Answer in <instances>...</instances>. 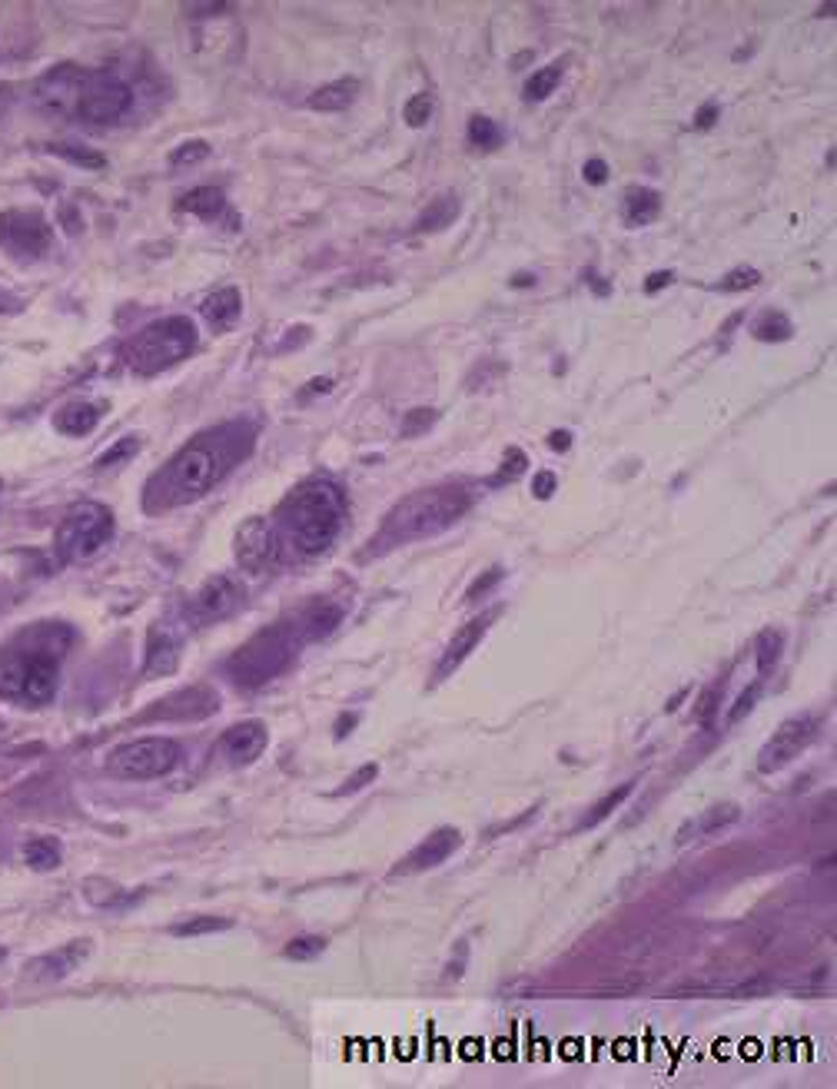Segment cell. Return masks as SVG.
<instances>
[{
  "label": "cell",
  "instance_id": "6da1fadb",
  "mask_svg": "<svg viewBox=\"0 0 837 1089\" xmlns=\"http://www.w3.org/2000/svg\"><path fill=\"white\" fill-rule=\"evenodd\" d=\"M253 445L256 429L250 422H223L210 432L196 435L160 472L150 475V482L143 485V508L157 515L203 499L243 459H250Z\"/></svg>",
  "mask_w": 837,
  "mask_h": 1089
},
{
  "label": "cell",
  "instance_id": "7a4b0ae2",
  "mask_svg": "<svg viewBox=\"0 0 837 1089\" xmlns=\"http://www.w3.org/2000/svg\"><path fill=\"white\" fill-rule=\"evenodd\" d=\"M74 628L60 621H37L0 648V698L40 708L50 704L60 684V658L74 645Z\"/></svg>",
  "mask_w": 837,
  "mask_h": 1089
},
{
  "label": "cell",
  "instance_id": "3957f363",
  "mask_svg": "<svg viewBox=\"0 0 837 1089\" xmlns=\"http://www.w3.org/2000/svg\"><path fill=\"white\" fill-rule=\"evenodd\" d=\"M346 522V495L326 479L303 482L276 508L273 528L283 555L313 558L336 542Z\"/></svg>",
  "mask_w": 837,
  "mask_h": 1089
},
{
  "label": "cell",
  "instance_id": "277c9868",
  "mask_svg": "<svg viewBox=\"0 0 837 1089\" xmlns=\"http://www.w3.org/2000/svg\"><path fill=\"white\" fill-rule=\"evenodd\" d=\"M465 512H469V495L459 485H439V489L429 492H412L409 499H402L382 518V528L369 542V552L379 555L396 545L432 538L446 532L452 522H459Z\"/></svg>",
  "mask_w": 837,
  "mask_h": 1089
},
{
  "label": "cell",
  "instance_id": "5b68a950",
  "mask_svg": "<svg viewBox=\"0 0 837 1089\" xmlns=\"http://www.w3.org/2000/svg\"><path fill=\"white\" fill-rule=\"evenodd\" d=\"M196 349V326L186 316H167L160 323H150L140 329L127 346H123V362L137 376H157V372L177 366Z\"/></svg>",
  "mask_w": 837,
  "mask_h": 1089
},
{
  "label": "cell",
  "instance_id": "8992f818",
  "mask_svg": "<svg viewBox=\"0 0 837 1089\" xmlns=\"http://www.w3.org/2000/svg\"><path fill=\"white\" fill-rule=\"evenodd\" d=\"M296 648H299L296 628L286 625V621H279V625L256 631V635L226 661V671H230V678L240 684V688H263L266 681H273L276 674H283L289 665H293Z\"/></svg>",
  "mask_w": 837,
  "mask_h": 1089
},
{
  "label": "cell",
  "instance_id": "52a82bcc",
  "mask_svg": "<svg viewBox=\"0 0 837 1089\" xmlns=\"http://www.w3.org/2000/svg\"><path fill=\"white\" fill-rule=\"evenodd\" d=\"M110 538H113L110 508H103L100 502H77L67 508L64 518H60L54 548H57L60 562L74 565V562H87V558H93Z\"/></svg>",
  "mask_w": 837,
  "mask_h": 1089
},
{
  "label": "cell",
  "instance_id": "ba28073f",
  "mask_svg": "<svg viewBox=\"0 0 837 1089\" xmlns=\"http://www.w3.org/2000/svg\"><path fill=\"white\" fill-rule=\"evenodd\" d=\"M180 764V744L170 738H140L120 744L107 757V771L127 781H150L170 774Z\"/></svg>",
  "mask_w": 837,
  "mask_h": 1089
},
{
  "label": "cell",
  "instance_id": "9c48e42d",
  "mask_svg": "<svg viewBox=\"0 0 837 1089\" xmlns=\"http://www.w3.org/2000/svg\"><path fill=\"white\" fill-rule=\"evenodd\" d=\"M133 90L113 74H87L80 77L77 97H74V113L87 123H113L130 110Z\"/></svg>",
  "mask_w": 837,
  "mask_h": 1089
},
{
  "label": "cell",
  "instance_id": "30bf717a",
  "mask_svg": "<svg viewBox=\"0 0 837 1089\" xmlns=\"http://www.w3.org/2000/svg\"><path fill=\"white\" fill-rule=\"evenodd\" d=\"M54 246V226L40 210L0 213V250L14 259H40Z\"/></svg>",
  "mask_w": 837,
  "mask_h": 1089
},
{
  "label": "cell",
  "instance_id": "8fae6325",
  "mask_svg": "<svg viewBox=\"0 0 837 1089\" xmlns=\"http://www.w3.org/2000/svg\"><path fill=\"white\" fill-rule=\"evenodd\" d=\"M818 728H821L818 714H804V718L784 721L781 728L774 731V738L761 748L758 771L761 774H774V771H781L784 764H791L794 757H798L814 738H818Z\"/></svg>",
  "mask_w": 837,
  "mask_h": 1089
},
{
  "label": "cell",
  "instance_id": "7c38bea8",
  "mask_svg": "<svg viewBox=\"0 0 837 1089\" xmlns=\"http://www.w3.org/2000/svg\"><path fill=\"white\" fill-rule=\"evenodd\" d=\"M236 562L243 572L263 575L283 562V548H279L276 528L270 518H250L240 532H236Z\"/></svg>",
  "mask_w": 837,
  "mask_h": 1089
},
{
  "label": "cell",
  "instance_id": "4fadbf2b",
  "mask_svg": "<svg viewBox=\"0 0 837 1089\" xmlns=\"http://www.w3.org/2000/svg\"><path fill=\"white\" fill-rule=\"evenodd\" d=\"M240 605H243V585L233 575H213L190 598V615L196 625H213V621L230 618Z\"/></svg>",
  "mask_w": 837,
  "mask_h": 1089
},
{
  "label": "cell",
  "instance_id": "5bb4252c",
  "mask_svg": "<svg viewBox=\"0 0 837 1089\" xmlns=\"http://www.w3.org/2000/svg\"><path fill=\"white\" fill-rule=\"evenodd\" d=\"M462 834L456 827H439L436 834H429L419 847H412V854L402 860V867L396 874H419V870H432L439 864H446V857L459 847Z\"/></svg>",
  "mask_w": 837,
  "mask_h": 1089
},
{
  "label": "cell",
  "instance_id": "9a60e30c",
  "mask_svg": "<svg viewBox=\"0 0 837 1089\" xmlns=\"http://www.w3.org/2000/svg\"><path fill=\"white\" fill-rule=\"evenodd\" d=\"M266 741H270V734L260 721H243L220 738V754L230 764H253L266 751Z\"/></svg>",
  "mask_w": 837,
  "mask_h": 1089
},
{
  "label": "cell",
  "instance_id": "2e32d148",
  "mask_svg": "<svg viewBox=\"0 0 837 1089\" xmlns=\"http://www.w3.org/2000/svg\"><path fill=\"white\" fill-rule=\"evenodd\" d=\"M87 957V940H77V943H67V947H60L54 953H44V957L30 960L27 963V977L30 980H64L70 970H77V963Z\"/></svg>",
  "mask_w": 837,
  "mask_h": 1089
},
{
  "label": "cell",
  "instance_id": "e0dca14e",
  "mask_svg": "<svg viewBox=\"0 0 837 1089\" xmlns=\"http://www.w3.org/2000/svg\"><path fill=\"white\" fill-rule=\"evenodd\" d=\"M489 621H492V615L472 618L469 625H462V628L456 631V635H452L449 648H446V655H442L439 668H436V681L449 678V671H456V668L462 665V661L469 658L475 648H479V641L485 638V628H489Z\"/></svg>",
  "mask_w": 837,
  "mask_h": 1089
},
{
  "label": "cell",
  "instance_id": "ac0fdd59",
  "mask_svg": "<svg viewBox=\"0 0 837 1089\" xmlns=\"http://www.w3.org/2000/svg\"><path fill=\"white\" fill-rule=\"evenodd\" d=\"M339 621H343V605H336V601H316V605H309L303 615H299V621H293V628H296L299 641H319V638L333 635L339 628Z\"/></svg>",
  "mask_w": 837,
  "mask_h": 1089
},
{
  "label": "cell",
  "instance_id": "d6986e66",
  "mask_svg": "<svg viewBox=\"0 0 837 1089\" xmlns=\"http://www.w3.org/2000/svg\"><path fill=\"white\" fill-rule=\"evenodd\" d=\"M180 668V641L170 635V631H150V645H147V665H143V674L147 678H167Z\"/></svg>",
  "mask_w": 837,
  "mask_h": 1089
},
{
  "label": "cell",
  "instance_id": "ffe728a7",
  "mask_svg": "<svg viewBox=\"0 0 837 1089\" xmlns=\"http://www.w3.org/2000/svg\"><path fill=\"white\" fill-rule=\"evenodd\" d=\"M741 817V811L735 804H718V807H708L705 814H698L695 821H688L685 827L678 831V844H688V840L695 837H708V834H718L725 831V827H731Z\"/></svg>",
  "mask_w": 837,
  "mask_h": 1089
},
{
  "label": "cell",
  "instance_id": "44dd1931",
  "mask_svg": "<svg viewBox=\"0 0 837 1089\" xmlns=\"http://www.w3.org/2000/svg\"><path fill=\"white\" fill-rule=\"evenodd\" d=\"M240 313H243V299L233 286L216 289V293L203 303V316H206V323H210L213 333H226V329L240 319Z\"/></svg>",
  "mask_w": 837,
  "mask_h": 1089
},
{
  "label": "cell",
  "instance_id": "7402d4cb",
  "mask_svg": "<svg viewBox=\"0 0 837 1089\" xmlns=\"http://www.w3.org/2000/svg\"><path fill=\"white\" fill-rule=\"evenodd\" d=\"M100 406L93 402H67L64 409L54 416V429L60 435H70V439H80V435H90L100 422Z\"/></svg>",
  "mask_w": 837,
  "mask_h": 1089
},
{
  "label": "cell",
  "instance_id": "603a6c76",
  "mask_svg": "<svg viewBox=\"0 0 837 1089\" xmlns=\"http://www.w3.org/2000/svg\"><path fill=\"white\" fill-rule=\"evenodd\" d=\"M758 990L761 983H744V980H688L671 990V997H748V993Z\"/></svg>",
  "mask_w": 837,
  "mask_h": 1089
},
{
  "label": "cell",
  "instance_id": "cb8c5ba5",
  "mask_svg": "<svg viewBox=\"0 0 837 1089\" xmlns=\"http://www.w3.org/2000/svg\"><path fill=\"white\" fill-rule=\"evenodd\" d=\"M177 206L183 213H193V216H200V220L213 223L226 213V196H223V190H216V186H196V190L180 196Z\"/></svg>",
  "mask_w": 837,
  "mask_h": 1089
},
{
  "label": "cell",
  "instance_id": "d4e9b609",
  "mask_svg": "<svg viewBox=\"0 0 837 1089\" xmlns=\"http://www.w3.org/2000/svg\"><path fill=\"white\" fill-rule=\"evenodd\" d=\"M356 93H359L356 80H333V84L319 87L313 97H309V107L323 110V113H336V110H346L349 103L356 100Z\"/></svg>",
  "mask_w": 837,
  "mask_h": 1089
},
{
  "label": "cell",
  "instance_id": "484cf974",
  "mask_svg": "<svg viewBox=\"0 0 837 1089\" xmlns=\"http://www.w3.org/2000/svg\"><path fill=\"white\" fill-rule=\"evenodd\" d=\"M661 213V196L655 190H632L625 196V223L628 226H648Z\"/></svg>",
  "mask_w": 837,
  "mask_h": 1089
},
{
  "label": "cell",
  "instance_id": "4316f807",
  "mask_svg": "<svg viewBox=\"0 0 837 1089\" xmlns=\"http://www.w3.org/2000/svg\"><path fill=\"white\" fill-rule=\"evenodd\" d=\"M24 860L34 870H54V867H60V844H57V840H50V837L27 840Z\"/></svg>",
  "mask_w": 837,
  "mask_h": 1089
},
{
  "label": "cell",
  "instance_id": "83f0119b",
  "mask_svg": "<svg viewBox=\"0 0 837 1089\" xmlns=\"http://www.w3.org/2000/svg\"><path fill=\"white\" fill-rule=\"evenodd\" d=\"M632 787H635V784L628 781V784H618L612 794H605L602 801H598V804L592 807V811H588V814L582 817V824H578V831H592V827H598V824H602L608 814H612V811H618V804H622L625 797L632 794Z\"/></svg>",
  "mask_w": 837,
  "mask_h": 1089
},
{
  "label": "cell",
  "instance_id": "f1b7e54d",
  "mask_svg": "<svg viewBox=\"0 0 837 1089\" xmlns=\"http://www.w3.org/2000/svg\"><path fill=\"white\" fill-rule=\"evenodd\" d=\"M562 74H565V67H562V64H549V67L535 70L532 80H529V84H525V97H529V100H545V97H549V93H555V87H558V80H562Z\"/></svg>",
  "mask_w": 837,
  "mask_h": 1089
},
{
  "label": "cell",
  "instance_id": "f546056e",
  "mask_svg": "<svg viewBox=\"0 0 837 1089\" xmlns=\"http://www.w3.org/2000/svg\"><path fill=\"white\" fill-rule=\"evenodd\" d=\"M137 452H140V439H137V435H127V439H120L117 445H110V449L100 455V459H97V469H100V472L117 469L120 462L133 459V455H137Z\"/></svg>",
  "mask_w": 837,
  "mask_h": 1089
},
{
  "label": "cell",
  "instance_id": "4dcf8cb0",
  "mask_svg": "<svg viewBox=\"0 0 837 1089\" xmlns=\"http://www.w3.org/2000/svg\"><path fill=\"white\" fill-rule=\"evenodd\" d=\"M758 671H771L774 665H778V655H781V631H761L758 635Z\"/></svg>",
  "mask_w": 837,
  "mask_h": 1089
},
{
  "label": "cell",
  "instance_id": "1f68e13d",
  "mask_svg": "<svg viewBox=\"0 0 837 1089\" xmlns=\"http://www.w3.org/2000/svg\"><path fill=\"white\" fill-rule=\"evenodd\" d=\"M57 153V157H64L70 163H77V167H87V170H100L107 167V157H100V153L93 150H84V147H70V143H57V147H50Z\"/></svg>",
  "mask_w": 837,
  "mask_h": 1089
},
{
  "label": "cell",
  "instance_id": "d6a6232c",
  "mask_svg": "<svg viewBox=\"0 0 837 1089\" xmlns=\"http://www.w3.org/2000/svg\"><path fill=\"white\" fill-rule=\"evenodd\" d=\"M754 336L764 339V342H768V339H774V342L788 339L791 336V323L781 313H764L758 323H754Z\"/></svg>",
  "mask_w": 837,
  "mask_h": 1089
},
{
  "label": "cell",
  "instance_id": "836d02e7",
  "mask_svg": "<svg viewBox=\"0 0 837 1089\" xmlns=\"http://www.w3.org/2000/svg\"><path fill=\"white\" fill-rule=\"evenodd\" d=\"M469 140L475 143V147L492 150V147H499L502 130L495 127V123H492L489 117H472V123H469Z\"/></svg>",
  "mask_w": 837,
  "mask_h": 1089
},
{
  "label": "cell",
  "instance_id": "e575fe53",
  "mask_svg": "<svg viewBox=\"0 0 837 1089\" xmlns=\"http://www.w3.org/2000/svg\"><path fill=\"white\" fill-rule=\"evenodd\" d=\"M213 930H230V920H223V917H196L190 923H180V927H173V933H177V937H196V933H213Z\"/></svg>",
  "mask_w": 837,
  "mask_h": 1089
},
{
  "label": "cell",
  "instance_id": "d590c367",
  "mask_svg": "<svg viewBox=\"0 0 837 1089\" xmlns=\"http://www.w3.org/2000/svg\"><path fill=\"white\" fill-rule=\"evenodd\" d=\"M206 157H210V143L190 140V143H180V147L170 153V163H173V167H183V163H196V160H206Z\"/></svg>",
  "mask_w": 837,
  "mask_h": 1089
},
{
  "label": "cell",
  "instance_id": "8d00e7d4",
  "mask_svg": "<svg viewBox=\"0 0 837 1089\" xmlns=\"http://www.w3.org/2000/svg\"><path fill=\"white\" fill-rule=\"evenodd\" d=\"M323 950H326V940L323 937H299V940L289 943L283 953H286L289 960H313Z\"/></svg>",
  "mask_w": 837,
  "mask_h": 1089
},
{
  "label": "cell",
  "instance_id": "74e56055",
  "mask_svg": "<svg viewBox=\"0 0 837 1089\" xmlns=\"http://www.w3.org/2000/svg\"><path fill=\"white\" fill-rule=\"evenodd\" d=\"M432 117V97L429 93H416L409 103H406V123L409 127H426Z\"/></svg>",
  "mask_w": 837,
  "mask_h": 1089
},
{
  "label": "cell",
  "instance_id": "f35d334b",
  "mask_svg": "<svg viewBox=\"0 0 837 1089\" xmlns=\"http://www.w3.org/2000/svg\"><path fill=\"white\" fill-rule=\"evenodd\" d=\"M758 283H761L758 269H735V273H728L718 286L725 289V293H735V289H748V286H758Z\"/></svg>",
  "mask_w": 837,
  "mask_h": 1089
},
{
  "label": "cell",
  "instance_id": "ab89813d",
  "mask_svg": "<svg viewBox=\"0 0 837 1089\" xmlns=\"http://www.w3.org/2000/svg\"><path fill=\"white\" fill-rule=\"evenodd\" d=\"M449 216H456V203H452V200H439L436 206H432V213L422 216L419 230H439L442 223H449Z\"/></svg>",
  "mask_w": 837,
  "mask_h": 1089
},
{
  "label": "cell",
  "instance_id": "60d3db41",
  "mask_svg": "<svg viewBox=\"0 0 837 1089\" xmlns=\"http://www.w3.org/2000/svg\"><path fill=\"white\" fill-rule=\"evenodd\" d=\"M758 694H761V681H754L751 688L744 691L741 698H738V704H735V708H731V714H728V724H738V721L744 718V714H748V711L754 708V701H758Z\"/></svg>",
  "mask_w": 837,
  "mask_h": 1089
},
{
  "label": "cell",
  "instance_id": "b9f144b4",
  "mask_svg": "<svg viewBox=\"0 0 837 1089\" xmlns=\"http://www.w3.org/2000/svg\"><path fill=\"white\" fill-rule=\"evenodd\" d=\"M432 422H436V412H432V409H416V412H409L406 425H402V435H419V432H426Z\"/></svg>",
  "mask_w": 837,
  "mask_h": 1089
},
{
  "label": "cell",
  "instance_id": "7bdbcfd3",
  "mask_svg": "<svg viewBox=\"0 0 837 1089\" xmlns=\"http://www.w3.org/2000/svg\"><path fill=\"white\" fill-rule=\"evenodd\" d=\"M499 582H502V568H489V572H485V575L479 578V582H475V585L469 588V595H465V601H475V598H482L485 591H489L492 585H499Z\"/></svg>",
  "mask_w": 837,
  "mask_h": 1089
},
{
  "label": "cell",
  "instance_id": "ee69618b",
  "mask_svg": "<svg viewBox=\"0 0 837 1089\" xmlns=\"http://www.w3.org/2000/svg\"><path fill=\"white\" fill-rule=\"evenodd\" d=\"M525 472V452L522 449H509L502 462V479H515V475Z\"/></svg>",
  "mask_w": 837,
  "mask_h": 1089
},
{
  "label": "cell",
  "instance_id": "f6af8a7d",
  "mask_svg": "<svg viewBox=\"0 0 837 1089\" xmlns=\"http://www.w3.org/2000/svg\"><path fill=\"white\" fill-rule=\"evenodd\" d=\"M379 774V767L376 764H366L363 767V771H356L353 777H349V781H346V787H343V791H339V794H353V791H363V787L372 781V777H376Z\"/></svg>",
  "mask_w": 837,
  "mask_h": 1089
},
{
  "label": "cell",
  "instance_id": "bcb514c9",
  "mask_svg": "<svg viewBox=\"0 0 837 1089\" xmlns=\"http://www.w3.org/2000/svg\"><path fill=\"white\" fill-rule=\"evenodd\" d=\"M555 485H558V479H555L552 472H539V475H535V479H532V492H535V499H549V495L555 492Z\"/></svg>",
  "mask_w": 837,
  "mask_h": 1089
},
{
  "label": "cell",
  "instance_id": "7dc6e473",
  "mask_svg": "<svg viewBox=\"0 0 837 1089\" xmlns=\"http://www.w3.org/2000/svg\"><path fill=\"white\" fill-rule=\"evenodd\" d=\"M715 698H718V688H708L705 694H701V708H698V721L701 724L711 721V711H715Z\"/></svg>",
  "mask_w": 837,
  "mask_h": 1089
},
{
  "label": "cell",
  "instance_id": "c3c4849f",
  "mask_svg": "<svg viewBox=\"0 0 837 1089\" xmlns=\"http://www.w3.org/2000/svg\"><path fill=\"white\" fill-rule=\"evenodd\" d=\"M605 176H608V167H605V160H588L585 163V180L588 183H605Z\"/></svg>",
  "mask_w": 837,
  "mask_h": 1089
},
{
  "label": "cell",
  "instance_id": "681fc988",
  "mask_svg": "<svg viewBox=\"0 0 837 1089\" xmlns=\"http://www.w3.org/2000/svg\"><path fill=\"white\" fill-rule=\"evenodd\" d=\"M715 117H718V107H715V103H705V107L698 110V120L695 123H698L701 130H708L711 123H715Z\"/></svg>",
  "mask_w": 837,
  "mask_h": 1089
},
{
  "label": "cell",
  "instance_id": "f907efd6",
  "mask_svg": "<svg viewBox=\"0 0 837 1089\" xmlns=\"http://www.w3.org/2000/svg\"><path fill=\"white\" fill-rule=\"evenodd\" d=\"M549 445H552L555 452H565L568 445H572V435H568V432H552L549 435Z\"/></svg>",
  "mask_w": 837,
  "mask_h": 1089
},
{
  "label": "cell",
  "instance_id": "816d5d0a",
  "mask_svg": "<svg viewBox=\"0 0 837 1089\" xmlns=\"http://www.w3.org/2000/svg\"><path fill=\"white\" fill-rule=\"evenodd\" d=\"M668 283H671V273H651L645 289H648V293H658V289H661V286H668Z\"/></svg>",
  "mask_w": 837,
  "mask_h": 1089
},
{
  "label": "cell",
  "instance_id": "f5cc1de1",
  "mask_svg": "<svg viewBox=\"0 0 837 1089\" xmlns=\"http://www.w3.org/2000/svg\"><path fill=\"white\" fill-rule=\"evenodd\" d=\"M20 303H17V299L14 296H7V293H0V313H14V309H17Z\"/></svg>",
  "mask_w": 837,
  "mask_h": 1089
}]
</instances>
